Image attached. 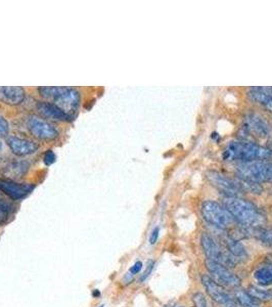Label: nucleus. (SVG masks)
I'll list each match as a JSON object with an SVG mask.
<instances>
[{
	"mask_svg": "<svg viewBox=\"0 0 272 307\" xmlns=\"http://www.w3.org/2000/svg\"><path fill=\"white\" fill-rule=\"evenodd\" d=\"M224 207L240 225L250 228H260L265 222V216L250 201L238 197H225Z\"/></svg>",
	"mask_w": 272,
	"mask_h": 307,
	"instance_id": "obj_1",
	"label": "nucleus"
},
{
	"mask_svg": "<svg viewBox=\"0 0 272 307\" xmlns=\"http://www.w3.org/2000/svg\"><path fill=\"white\" fill-rule=\"evenodd\" d=\"M272 158V152L251 141H232L223 152V159L228 161H240V163L253 161H266Z\"/></svg>",
	"mask_w": 272,
	"mask_h": 307,
	"instance_id": "obj_2",
	"label": "nucleus"
},
{
	"mask_svg": "<svg viewBox=\"0 0 272 307\" xmlns=\"http://www.w3.org/2000/svg\"><path fill=\"white\" fill-rule=\"evenodd\" d=\"M236 174L242 180L257 183H272V163L267 161H253L240 163L236 166Z\"/></svg>",
	"mask_w": 272,
	"mask_h": 307,
	"instance_id": "obj_3",
	"label": "nucleus"
},
{
	"mask_svg": "<svg viewBox=\"0 0 272 307\" xmlns=\"http://www.w3.org/2000/svg\"><path fill=\"white\" fill-rule=\"evenodd\" d=\"M202 214L208 223L220 228L230 230L238 223L224 206L215 201H205L202 205Z\"/></svg>",
	"mask_w": 272,
	"mask_h": 307,
	"instance_id": "obj_4",
	"label": "nucleus"
},
{
	"mask_svg": "<svg viewBox=\"0 0 272 307\" xmlns=\"http://www.w3.org/2000/svg\"><path fill=\"white\" fill-rule=\"evenodd\" d=\"M200 245L206 254L207 259L218 262L226 267H236L240 259L232 256L230 252L223 249L209 233H202L200 237Z\"/></svg>",
	"mask_w": 272,
	"mask_h": 307,
	"instance_id": "obj_5",
	"label": "nucleus"
},
{
	"mask_svg": "<svg viewBox=\"0 0 272 307\" xmlns=\"http://www.w3.org/2000/svg\"><path fill=\"white\" fill-rule=\"evenodd\" d=\"M80 92L76 88L66 86L58 87L56 97L52 100L56 106H58L70 117H72L73 113L77 111L80 105Z\"/></svg>",
	"mask_w": 272,
	"mask_h": 307,
	"instance_id": "obj_6",
	"label": "nucleus"
},
{
	"mask_svg": "<svg viewBox=\"0 0 272 307\" xmlns=\"http://www.w3.org/2000/svg\"><path fill=\"white\" fill-rule=\"evenodd\" d=\"M202 284L207 291L210 298L219 304L221 307H238L236 302L226 292L221 285L215 281L210 275H202Z\"/></svg>",
	"mask_w": 272,
	"mask_h": 307,
	"instance_id": "obj_7",
	"label": "nucleus"
},
{
	"mask_svg": "<svg viewBox=\"0 0 272 307\" xmlns=\"http://www.w3.org/2000/svg\"><path fill=\"white\" fill-rule=\"evenodd\" d=\"M205 265L206 268L208 269V271L211 273V275L213 276V279L215 281H217L219 285H224L228 286L230 288H238L240 285V278L234 274L230 268L226 267L218 262L209 260L205 261Z\"/></svg>",
	"mask_w": 272,
	"mask_h": 307,
	"instance_id": "obj_8",
	"label": "nucleus"
},
{
	"mask_svg": "<svg viewBox=\"0 0 272 307\" xmlns=\"http://www.w3.org/2000/svg\"><path fill=\"white\" fill-rule=\"evenodd\" d=\"M206 176L212 185L218 188L221 193L225 194L226 197H238V195L242 191L238 181H234L220 172L208 171Z\"/></svg>",
	"mask_w": 272,
	"mask_h": 307,
	"instance_id": "obj_9",
	"label": "nucleus"
},
{
	"mask_svg": "<svg viewBox=\"0 0 272 307\" xmlns=\"http://www.w3.org/2000/svg\"><path fill=\"white\" fill-rule=\"evenodd\" d=\"M28 128L36 138L41 140H54L58 136V131L54 125L36 116L29 118Z\"/></svg>",
	"mask_w": 272,
	"mask_h": 307,
	"instance_id": "obj_10",
	"label": "nucleus"
},
{
	"mask_svg": "<svg viewBox=\"0 0 272 307\" xmlns=\"http://www.w3.org/2000/svg\"><path fill=\"white\" fill-rule=\"evenodd\" d=\"M34 188L30 183H18L12 180L0 179V191L12 200H20L28 196Z\"/></svg>",
	"mask_w": 272,
	"mask_h": 307,
	"instance_id": "obj_11",
	"label": "nucleus"
},
{
	"mask_svg": "<svg viewBox=\"0 0 272 307\" xmlns=\"http://www.w3.org/2000/svg\"><path fill=\"white\" fill-rule=\"evenodd\" d=\"M6 144L16 156H28L34 154L39 149V145L35 141L18 136H8Z\"/></svg>",
	"mask_w": 272,
	"mask_h": 307,
	"instance_id": "obj_12",
	"label": "nucleus"
},
{
	"mask_svg": "<svg viewBox=\"0 0 272 307\" xmlns=\"http://www.w3.org/2000/svg\"><path fill=\"white\" fill-rule=\"evenodd\" d=\"M244 129L246 130V132L251 133L258 137H266L271 133V128L268 123L262 117L255 114L248 115L246 118Z\"/></svg>",
	"mask_w": 272,
	"mask_h": 307,
	"instance_id": "obj_13",
	"label": "nucleus"
},
{
	"mask_svg": "<svg viewBox=\"0 0 272 307\" xmlns=\"http://www.w3.org/2000/svg\"><path fill=\"white\" fill-rule=\"evenodd\" d=\"M25 89L20 86H0V102L8 106H18L24 102Z\"/></svg>",
	"mask_w": 272,
	"mask_h": 307,
	"instance_id": "obj_14",
	"label": "nucleus"
},
{
	"mask_svg": "<svg viewBox=\"0 0 272 307\" xmlns=\"http://www.w3.org/2000/svg\"><path fill=\"white\" fill-rule=\"evenodd\" d=\"M37 110L39 113L48 119H52L56 121H70L72 117H70L58 106L50 102H39L37 103Z\"/></svg>",
	"mask_w": 272,
	"mask_h": 307,
	"instance_id": "obj_15",
	"label": "nucleus"
},
{
	"mask_svg": "<svg viewBox=\"0 0 272 307\" xmlns=\"http://www.w3.org/2000/svg\"><path fill=\"white\" fill-rule=\"evenodd\" d=\"M248 97L255 104L272 112V94L263 87H252L248 91Z\"/></svg>",
	"mask_w": 272,
	"mask_h": 307,
	"instance_id": "obj_16",
	"label": "nucleus"
},
{
	"mask_svg": "<svg viewBox=\"0 0 272 307\" xmlns=\"http://www.w3.org/2000/svg\"><path fill=\"white\" fill-rule=\"evenodd\" d=\"M222 244L225 248V250L230 252L232 256H234L238 259H242L246 257V252L242 244L238 241H236L232 239L230 235H224L222 238Z\"/></svg>",
	"mask_w": 272,
	"mask_h": 307,
	"instance_id": "obj_17",
	"label": "nucleus"
},
{
	"mask_svg": "<svg viewBox=\"0 0 272 307\" xmlns=\"http://www.w3.org/2000/svg\"><path fill=\"white\" fill-rule=\"evenodd\" d=\"M234 301L238 302L242 307H258L261 303L252 295L248 294L246 291L242 289L236 290L234 292Z\"/></svg>",
	"mask_w": 272,
	"mask_h": 307,
	"instance_id": "obj_18",
	"label": "nucleus"
},
{
	"mask_svg": "<svg viewBox=\"0 0 272 307\" xmlns=\"http://www.w3.org/2000/svg\"><path fill=\"white\" fill-rule=\"evenodd\" d=\"M254 276L256 280L262 286H268L272 284V264L264 265L260 268H258Z\"/></svg>",
	"mask_w": 272,
	"mask_h": 307,
	"instance_id": "obj_19",
	"label": "nucleus"
},
{
	"mask_svg": "<svg viewBox=\"0 0 272 307\" xmlns=\"http://www.w3.org/2000/svg\"><path fill=\"white\" fill-rule=\"evenodd\" d=\"M254 232L256 233L257 238L261 241L265 246H272V227L270 228H254Z\"/></svg>",
	"mask_w": 272,
	"mask_h": 307,
	"instance_id": "obj_20",
	"label": "nucleus"
},
{
	"mask_svg": "<svg viewBox=\"0 0 272 307\" xmlns=\"http://www.w3.org/2000/svg\"><path fill=\"white\" fill-rule=\"evenodd\" d=\"M248 294L252 295L258 301H268L272 300V291L271 290H260L256 289L255 287H251L246 291Z\"/></svg>",
	"mask_w": 272,
	"mask_h": 307,
	"instance_id": "obj_21",
	"label": "nucleus"
},
{
	"mask_svg": "<svg viewBox=\"0 0 272 307\" xmlns=\"http://www.w3.org/2000/svg\"><path fill=\"white\" fill-rule=\"evenodd\" d=\"M238 182L242 188V191H248L252 194H261L263 191V187L260 185V183L242 180V179H240Z\"/></svg>",
	"mask_w": 272,
	"mask_h": 307,
	"instance_id": "obj_22",
	"label": "nucleus"
},
{
	"mask_svg": "<svg viewBox=\"0 0 272 307\" xmlns=\"http://www.w3.org/2000/svg\"><path fill=\"white\" fill-rule=\"evenodd\" d=\"M192 301L196 307H211L206 297L202 293H196L192 297Z\"/></svg>",
	"mask_w": 272,
	"mask_h": 307,
	"instance_id": "obj_23",
	"label": "nucleus"
},
{
	"mask_svg": "<svg viewBox=\"0 0 272 307\" xmlns=\"http://www.w3.org/2000/svg\"><path fill=\"white\" fill-rule=\"evenodd\" d=\"M10 132V123L4 117L0 116V137L8 136Z\"/></svg>",
	"mask_w": 272,
	"mask_h": 307,
	"instance_id": "obj_24",
	"label": "nucleus"
},
{
	"mask_svg": "<svg viewBox=\"0 0 272 307\" xmlns=\"http://www.w3.org/2000/svg\"><path fill=\"white\" fill-rule=\"evenodd\" d=\"M154 265V260H150V261L148 262L146 269L144 270V274H142V277H140V280H142V281L146 280V278L150 276V273H152V271Z\"/></svg>",
	"mask_w": 272,
	"mask_h": 307,
	"instance_id": "obj_25",
	"label": "nucleus"
},
{
	"mask_svg": "<svg viewBox=\"0 0 272 307\" xmlns=\"http://www.w3.org/2000/svg\"><path fill=\"white\" fill-rule=\"evenodd\" d=\"M43 160H44V163L46 165H52L56 161V155L52 151H48L46 153H45Z\"/></svg>",
	"mask_w": 272,
	"mask_h": 307,
	"instance_id": "obj_26",
	"label": "nucleus"
},
{
	"mask_svg": "<svg viewBox=\"0 0 272 307\" xmlns=\"http://www.w3.org/2000/svg\"><path fill=\"white\" fill-rule=\"evenodd\" d=\"M142 262H140V261H138V262H135L134 263V265L130 268V270H129V272H130V274L131 275H134V274H138L140 270H142Z\"/></svg>",
	"mask_w": 272,
	"mask_h": 307,
	"instance_id": "obj_27",
	"label": "nucleus"
},
{
	"mask_svg": "<svg viewBox=\"0 0 272 307\" xmlns=\"http://www.w3.org/2000/svg\"><path fill=\"white\" fill-rule=\"evenodd\" d=\"M158 232H160V228H158V227H156V228L152 231L150 237V243L152 245H154V244L156 243L158 238Z\"/></svg>",
	"mask_w": 272,
	"mask_h": 307,
	"instance_id": "obj_28",
	"label": "nucleus"
},
{
	"mask_svg": "<svg viewBox=\"0 0 272 307\" xmlns=\"http://www.w3.org/2000/svg\"><path fill=\"white\" fill-rule=\"evenodd\" d=\"M267 149H269L271 152H272V139H270L268 141V145H267Z\"/></svg>",
	"mask_w": 272,
	"mask_h": 307,
	"instance_id": "obj_29",
	"label": "nucleus"
},
{
	"mask_svg": "<svg viewBox=\"0 0 272 307\" xmlns=\"http://www.w3.org/2000/svg\"><path fill=\"white\" fill-rule=\"evenodd\" d=\"M94 296H100V292H98V290H94Z\"/></svg>",
	"mask_w": 272,
	"mask_h": 307,
	"instance_id": "obj_30",
	"label": "nucleus"
},
{
	"mask_svg": "<svg viewBox=\"0 0 272 307\" xmlns=\"http://www.w3.org/2000/svg\"><path fill=\"white\" fill-rule=\"evenodd\" d=\"M2 143H0V150H2Z\"/></svg>",
	"mask_w": 272,
	"mask_h": 307,
	"instance_id": "obj_31",
	"label": "nucleus"
},
{
	"mask_svg": "<svg viewBox=\"0 0 272 307\" xmlns=\"http://www.w3.org/2000/svg\"><path fill=\"white\" fill-rule=\"evenodd\" d=\"M98 307H104V305H100V306H98Z\"/></svg>",
	"mask_w": 272,
	"mask_h": 307,
	"instance_id": "obj_32",
	"label": "nucleus"
},
{
	"mask_svg": "<svg viewBox=\"0 0 272 307\" xmlns=\"http://www.w3.org/2000/svg\"><path fill=\"white\" fill-rule=\"evenodd\" d=\"M178 307H184V306H178Z\"/></svg>",
	"mask_w": 272,
	"mask_h": 307,
	"instance_id": "obj_33",
	"label": "nucleus"
},
{
	"mask_svg": "<svg viewBox=\"0 0 272 307\" xmlns=\"http://www.w3.org/2000/svg\"><path fill=\"white\" fill-rule=\"evenodd\" d=\"M0 219H2V217H0Z\"/></svg>",
	"mask_w": 272,
	"mask_h": 307,
	"instance_id": "obj_34",
	"label": "nucleus"
},
{
	"mask_svg": "<svg viewBox=\"0 0 272 307\" xmlns=\"http://www.w3.org/2000/svg\"><path fill=\"white\" fill-rule=\"evenodd\" d=\"M271 193H272V191H271Z\"/></svg>",
	"mask_w": 272,
	"mask_h": 307,
	"instance_id": "obj_35",
	"label": "nucleus"
}]
</instances>
